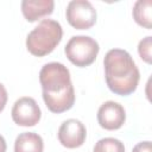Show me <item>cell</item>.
<instances>
[{
	"label": "cell",
	"instance_id": "2",
	"mask_svg": "<svg viewBox=\"0 0 152 152\" xmlns=\"http://www.w3.org/2000/svg\"><path fill=\"white\" fill-rule=\"evenodd\" d=\"M104 78L110 91L127 96L135 91L140 72L132 56L122 49H110L103 59Z\"/></svg>",
	"mask_w": 152,
	"mask_h": 152
},
{
	"label": "cell",
	"instance_id": "8",
	"mask_svg": "<svg viewBox=\"0 0 152 152\" xmlns=\"http://www.w3.org/2000/svg\"><path fill=\"white\" fill-rule=\"evenodd\" d=\"M126 121L125 108L115 101L103 102L97 110V122L107 131H115L121 128Z\"/></svg>",
	"mask_w": 152,
	"mask_h": 152
},
{
	"label": "cell",
	"instance_id": "13",
	"mask_svg": "<svg viewBox=\"0 0 152 152\" xmlns=\"http://www.w3.org/2000/svg\"><path fill=\"white\" fill-rule=\"evenodd\" d=\"M151 50H152V37L147 36V37L142 38L139 42L138 52H139V56L141 57V59L145 61L148 64H151V62H152V52H151Z\"/></svg>",
	"mask_w": 152,
	"mask_h": 152
},
{
	"label": "cell",
	"instance_id": "9",
	"mask_svg": "<svg viewBox=\"0 0 152 152\" xmlns=\"http://www.w3.org/2000/svg\"><path fill=\"white\" fill-rule=\"evenodd\" d=\"M53 0H23L21 12L25 19L33 23L53 12Z\"/></svg>",
	"mask_w": 152,
	"mask_h": 152
},
{
	"label": "cell",
	"instance_id": "14",
	"mask_svg": "<svg viewBox=\"0 0 152 152\" xmlns=\"http://www.w3.org/2000/svg\"><path fill=\"white\" fill-rule=\"evenodd\" d=\"M132 152H152L151 141L146 140V141H140V142H138V144L133 147Z\"/></svg>",
	"mask_w": 152,
	"mask_h": 152
},
{
	"label": "cell",
	"instance_id": "16",
	"mask_svg": "<svg viewBox=\"0 0 152 152\" xmlns=\"http://www.w3.org/2000/svg\"><path fill=\"white\" fill-rule=\"evenodd\" d=\"M6 148H7L6 140H5V138L0 134V152H6Z\"/></svg>",
	"mask_w": 152,
	"mask_h": 152
},
{
	"label": "cell",
	"instance_id": "4",
	"mask_svg": "<svg viewBox=\"0 0 152 152\" xmlns=\"http://www.w3.org/2000/svg\"><path fill=\"white\" fill-rule=\"evenodd\" d=\"M99 51V43L89 36H74L69 39L64 48L66 58L78 68L93 64Z\"/></svg>",
	"mask_w": 152,
	"mask_h": 152
},
{
	"label": "cell",
	"instance_id": "3",
	"mask_svg": "<svg viewBox=\"0 0 152 152\" xmlns=\"http://www.w3.org/2000/svg\"><path fill=\"white\" fill-rule=\"evenodd\" d=\"M63 28L57 20L43 19L26 38V49L37 57H43L51 53L61 43Z\"/></svg>",
	"mask_w": 152,
	"mask_h": 152
},
{
	"label": "cell",
	"instance_id": "5",
	"mask_svg": "<svg viewBox=\"0 0 152 152\" xmlns=\"http://www.w3.org/2000/svg\"><path fill=\"white\" fill-rule=\"evenodd\" d=\"M68 23L77 30H88L96 23L97 13L88 0H72L65 10Z\"/></svg>",
	"mask_w": 152,
	"mask_h": 152
},
{
	"label": "cell",
	"instance_id": "11",
	"mask_svg": "<svg viewBox=\"0 0 152 152\" xmlns=\"http://www.w3.org/2000/svg\"><path fill=\"white\" fill-rule=\"evenodd\" d=\"M151 8H152L151 0H138L133 6V18L135 23L148 30L152 27Z\"/></svg>",
	"mask_w": 152,
	"mask_h": 152
},
{
	"label": "cell",
	"instance_id": "7",
	"mask_svg": "<svg viewBox=\"0 0 152 152\" xmlns=\"http://www.w3.org/2000/svg\"><path fill=\"white\" fill-rule=\"evenodd\" d=\"M58 140L66 148H77L83 145L87 137L86 126L77 119H68L58 128Z\"/></svg>",
	"mask_w": 152,
	"mask_h": 152
},
{
	"label": "cell",
	"instance_id": "6",
	"mask_svg": "<svg viewBox=\"0 0 152 152\" xmlns=\"http://www.w3.org/2000/svg\"><path fill=\"white\" fill-rule=\"evenodd\" d=\"M11 115L18 126L32 127L39 122L42 118V110L34 99L30 96H23L14 102Z\"/></svg>",
	"mask_w": 152,
	"mask_h": 152
},
{
	"label": "cell",
	"instance_id": "12",
	"mask_svg": "<svg viewBox=\"0 0 152 152\" xmlns=\"http://www.w3.org/2000/svg\"><path fill=\"white\" fill-rule=\"evenodd\" d=\"M93 152H125V146L116 138H102L95 144Z\"/></svg>",
	"mask_w": 152,
	"mask_h": 152
},
{
	"label": "cell",
	"instance_id": "1",
	"mask_svg": "<svg viewBox=\"0 0 152 152\" xmlns=\"http://www.w3.org/2000/svg\"><path fill=\"white\" fill-rule=\"evenodd\" d=\"M39 82L43 89V100L52 113L69 110L75 103V90L69 69L58 62L43 65L39 71Z\"/></svg>",
	"mask_w": 152,
	"mask_h": 152
},
{
	"label": "cell",
	"instance_id": "15",
	"mask_svg": "<svg viewBox=\"0 0 152 152\" xmlns=\"http://www.w3.org/2000/svg\"><path fill=\"white\" fill-rule=\"evenodd\" d=\"M7 99H8L7 90H6L5 86L2 83H0V113L4 110V108L7 103Z\"/></svg>",
	"mask_w": 152,
	"mask_h": 152
},
{
	"label": "cell",
	"instance_id": "10",
	"mask_svg": "<svg viewBox=\"0 0 152 152\" xmlns=\"http://www.w3.org/2000/svg\"><path fill=\"white\" fill-rule=\"evenodd\" d=\"M43 138L34 132H23L14 141V152H43Z\"/></svg>",
	"mask_w": 152,
	"mask_h": 152
}]
</instances>
